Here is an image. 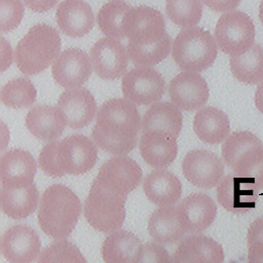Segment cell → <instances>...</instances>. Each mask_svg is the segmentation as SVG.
I'll return each mask as SVG.
<instances>
[{
    "mask_svg": "<svg viewBox=\"0 0 263 263\" xmlns=\"http://www.w3.org/2000/svg\"><path fill=\"white\" fill-rule=\"evenodd\" d=\"M255 105L257 109L263 114V81L260 82L255 93Z\"/></svg>",
    "mask_w": 263,
    "mask_h": 263,
    "instance_id": "obj_43",
    "label": "cell"
},
{
    "mask_svg": "<svg viewBox=\"0 0 263 263\" xmlns=\"http://www.w3.org/2000/svg\"><path fill=\"white\" fill-rule=\"evenodd\" d=\"M143 189L148 199L154 204L170 206L179 200L182 193V184L174 174L160 168L145 177Z\"/></svg>",
    "mask_w": 263,
    "mask_h": 263,
    "instance_id": "obj_25",
    "label": "cell"
},
{
    "mask_svg": "<svg viewBox=\"0 0 263 263\" xmlns=\"http://www.w3.org/2000/svg\"><path fill=\"white\" fill-rule=\"evenodd\" d=\"M39 191L34 183L2 185L1 209L12 219H24L33 214L38 205Z\"/></svg>",
    "mask_w": 263,
    "mask_h": 263,
    "instance_id": "obj_23",
    "label": "cell"
},
{
    "mask_svg": "<svg viewBox=\"0 0 263 263\" xmlns=\"http://www.w3.org/2000/svg\"><path fill=\"white\" fill-rule=\"evenodd\" d=\"M165 83L159 72L148 66H137L124 74L121 81L123 96L137 105H150L164 93Z\"/></svg>",
    "mask_w": 263,
    "mask_h": 263,
    "instance_id": "obj_11",
    "label": "cell"
},
{
    "mask_svg": "<svg viewBox=\"0 0 263 263\" xmlns=\"http://www.w3.org/2000/svg\"><path fill=\"white\" fill-rule=\"evenodd\" d=\"M230 70L235 79L248 84L263 81V47L254 44L240 55L230 58Z\"/></svg>",
    "mask_w": 263,
    "mask_h": 263,
    "instance_id": "obj_31",
    "label": "cell"
},
{
    "mask_svg": "<svg viewBox=\"0 0 263 263\" xmlns=\"http://www.w3.org/2000/svg\"><path fill=\"white\" fill-rule=\"evenodd\" d=\"M37 98V91L33 82L27 77H17L4 84L1 90L2 103L14 109L31 107Z\"/></svg>",
    "mask_w": 263,
    "mask_h": 263,
    "instance_id": "obj_33",
    "label": "cell"
},
{
    "mask_svg": "<svg viewBox=\"0 0 263 263\" xmlns=\"http://www.w3.org/2000/svg\"><path fill=\"white\" fill-rule=\"evenodd\" d=\"M182 172L184 177L194 186L210 189L221 181L224 164L215 153L195 149L189 151L184 157Z\"/></svg>",
    "mask_w": 263,
    "mask_h": 263,
    "instance_id": "obj_14",
    "label": "cell"
},
{
    "mask_svg": "<svg viewBox=\"0 0 263 263\" xmlns=\"http://www.w3.org/2000/svg\"><path fill=\"white\" fill-rule=\"evenodd\" d=\"M36 170V161L30 152L10 149L1 157L2 185L34 183Z\"/></svg>",
    "mask_w": 263,
    "mask_h": 263,
    "instance_id": "obj_26",
    "label": "cell"
},
{
    "mask_svg": "<svg viewBox=\"0 0 263 263\" xmlns=\"http://www.w3.org/2000/svg\"><path fill=\"white\" fill-rule=\"evenodd\" d=\"M140 239L126 230H116L109 234L102 246V256L106 263H133Z\"/></svg>",
    "mask_w": 263,
    "mask_h": 263,
    "instance_id": "obj_30",
    "label": "cell"
},
{
    "mask_svg": "<svg viewBox=\"0 0 263 263\" xmlns=\"http://www.w3.org/2000/svg\"><path fill=\"white\" fill-rule=\"evenodd\" d=\"M91 61L80 48L65 49L53 62L51 74L53 80L67 89L80 87L91 74Z\"/></svg>",
    "mask_w": 263,
    "mask_h": 263,
    "instance_id": "obj_15",
    "label": "cell"
},
{
    "mask_svg": "<svg viewBox=\"0 0 263 263\" xmlns=\"http://www.w3.org/2000/svg\"><path fill=\"white\" fill-rule=\"evenodd\" d=\"M181 224L186 232L197 233L205 230L215 220L217 205L206 194L192 193L177 206Z\"/></svg>",
    "mask_w": 263,
    "mask_h": 263,
    "instance_id": "obj_19",
    "label": "cell"
},
{
    "mask_svg": "<svg viewBox=\"0 0 263 263\" xmlns=\"http://www.w3.org/2000/svg\"><path fill=\"white\" fill-rule=\"evenodd\" d=\"M12 62V49L10 44L1 38V72H4Z\"/></svg>",
    "mask_w": 263,
    "mask_h": 263,
    "instance_id": "obj_42",
    "label": "cell"
},
{
    "mask_svg": "<svg viewBox=\"0 0 263 263\" xmlns=\"http://www.w3.org/2000/svg\"><path fill=\"white\" fill-rule=\"evenodd\" d=\"M38 263H87L80 250L69 240H58L39 255Z\"/></svg>",
    "mask_w": 263,
    "mask_h": 263,
    "instance_id": "obj_35",
    "label": "cell"
},
{
    "mask_svg": "<svg viewBox=\"0 0 263 263\" xmlns=\"http://www.w3.org/2000/svg\"><path fill=\"white\" fill-rule=\"evenodd\" d=\"M202 2L214 11L228 12L236 8L240 0H202Z\"/></svg>",
    "mask_w": 263,
    "mask_h": 263,
    "instance_id": "obj_38",
    "label": "cell"
},
{
    "mask_svg": "<svg viewBox=\"0 0 263 263\" xmlns=\"http://www.w3.org/2000/svg\"><path fill=\"white\" fill-rule=\"evenodd\" d=\"M60 30L67 36L78 38L90 32L95 25L91 7L83 0H64L55 12Z\"/></svg>",
    "mask_w": 263,
    "mask_h": 263,
    "instance_id": "obj_21",
    "label": "cell"
},
{
    "mask_svg": "<svg viewBox=\"0 0 263 263\" xmlns=\"http://www.w3.org/2000/svg\"><path fill=\"white\" fill-rule=\"evenodd\" d=\"M89 57L95 73L103 79H117L126 71L128 55L119 39H99L90 48Z\"/></svg>",
    "mask_w": 263,
    "mask_h": 263,
    "instance_id": "obj_13",
    "label": "cell"
},
{
    "mask_svg": "<svg viewBox=\"0 0 263 263\" xmlns=\"http://www.w3.org/2000/svg\"><path fill=\"white\" fill-rule=\"evenodd\" d=\"M224 252L213 238L193 234L181 240L172 257V263H223Z\"/></svg>",
    "mask_w": 263,
    "mask_h": 263,
    "instance_id": "obj_20",
    "label": "cell"
},
{
    "mask_svg": "<svg viewBox=\"0 0 263 263\" xmlns=\"http://www.w3.org/2000/svg\"><path fill=\"white\" fill-rule=\"evenodd\" d=\"M26 126L35 138L52 142L62 136L66 123L58 107L40 104L27 113Z\"/></svg>",
    "mask_w": 263,
    "mask_h": 263,
    "instance_id": "obj_24",
    "label": "cell"
},
{
    "mask_svg": "<svg viewBox=\"0 0 263 263\" xmlns=\"http://www.w3.org/2000/svg\"><path fill=\"white\" fill-rule=\"evenodd\" d=\"M125 199L93 181L84 201V217L92 228L101 232L119 230L125 219Z\"/></svg>",
    "mask_w": 263,
    "mask_h": 263,
    "instance_id": "obj_8",
    "label": "cell"
},
{
    "mask_svg": "<svg viewBox=\"0 0 263 263\" xmlns=\"http://www.w3.org/2000/svg\"><path fill=\"white\" fill-rule=\"evenodd\" d=\"M259 18L263 25V0H261L260 6H259Z\"/></svg>",
    "mask_w": 263,
    "mask_h": 263,
    "instance_id": "obj_44",
    "label": "cell"
},
{
    "mask_svg": "<svg viewBox=\"0 0 263 263\" xmlns=\"http://www.w3.org/2000/svg\"><path fill=\"white\" fill-rule=\"evenodd\" d=\"M57 107L66 125L74 129L88 125L97 113L96 99L87 88L65 90L60 95Z\"/></svg>",
    "mask_w": 263,
    "mask_h": 263,
    "instance_id": "obj_18",
    "label": "cell"
},
{
    "mask_svg": "<svg viewBox=\"0 0 263 263\" xmlns=\"http://www.w3.org/2000/svg\"><path fill=\"white\" fill-rule=\"evenodd\" d=\"M183 123L180 109L170 102H158L147 109L142 120V133L161 130L178 138Z\"/></svg>",
    "mask_w": 263,
    "mask_h": 263,
    "instance_id": "obj_29",
    "label": "cell"
},
{
    "mask_svg": "<svg viewBox=\"0 0 263 263\" xmlns=\"http://www.w3.org/2000/svg\"><path fill=\"white\" fill-rule=\"evenodd\" d=\"M124 34L128 40L127 55L137 66L156 65L171 51L172 39L165 31L164 18L155 8L132 7L125 18Z\"/></svg>",
    "mask_w": 263,
    "mask_h": 263,
    "instance_id": "obj_1",
    "label": "cell"
},
{
    "mask_svg": "<svg viewBox=\"0 0 263 263\" xmlns=\"http://www.w3.org/2000/svg\"><path fill=\"white\" fill-rule=\"evenodd\" d=\"M248 263H263V239L248 243Z\"/></svg>",
    "mask_w": 263,
    "mask_h": 263,
    "instance_id": "obj_39",
    "label": "cell"
},
{
    "mask_svg": "<svg viewBox=\"0 0 263 263\" xmlns=\"http://www.w3.org/2000/svg\"><path fill=\"white\" fill-rule=\"evenodd\" d=\"M165 12L175 25L189 29L199 23L202 3L201 0H166Z\"/></svg>",
    "mask_w": 263,
    "mask_h": 263,
    "instance_id": "obj_34",
    "label": "cell"
},
{
    "mask_svg": "<svg viewBox=\"0 0 263 263\" xmlns=\"http://www.w3.org/2000/svg\"><path fill=\"white\" fill-rule=\"evenodd\" d=\"M132 6L120 0H112L104 4L97 15L100 30L110 38H125L124 24Z\"/></svg>",
    "mask_w": 263,
    "mask_h": 263,
    "instance_id": "obj_32",
    "label": "cell"
},
{
    "mask_svg": "<svg viewBox=\"0 0 263 263\" xmlns=\"http://www.w3.org/2000/svg\"><path fill=\"white\" fill-rule=\"evenodd\" d=\"M40 248L36 231L24 224L8 228L1 238V253L9 263H32L39 255Z\"/></svg>",
    "mask_w": 263,
    "mask_h": 263,
    "instance_id": "obj_16",
    "label": "cell"
},
{
    "mask_svg": "<svg viewBox=\"0 0 263 263\" xmlns=\"http://www.w3.org/2000/svg\"><path fill=\"white\" fill-rule=\"evenodd\" d=\"M148 232L159 243L168 245L181 240L184 230L177 206H160L152 213L148 221Z\"/></svg>",
    "mask_w": 263,
    "mask_h": 263,
    "instance_id": "obj_28",
    "label": "cell"
},
{
    "mask_svg": "<svg viewBox=\"0 0 263 263\" xmlns=\"http://www.w3.org/2000/svg\"><path fill=\"white\" fill-rule=\"evenodd\" d=\"M142 170L130 157L117 155L101 166L95 182L109 191L126 197L142 181Z\"/></svg>",
    "mask_w": 263,
    "mask_h": 263,
    "instance_id": "obj_10",
    "label": "cell"
},
{
    "mask_svg": "<svg viewBox=\"0 0 263 263\" xmlns=\"http://www.w3.org/2000/svg\"><path fill=\"white\" fill-rule=\"evenodd\" d=\"M24 5L21 0H0V31L6 33L15 29L23 16Z\"/></svg>",
    "mask_w": 263,
    "mask_h": 263,
    "instance_id": "obj_36",
    "label": "cell"
},
{
    "mask_svg": "<svg viewBox=\"0 0 263 263\" xmlns=\"http://www.w3.org/2000/svg\"><path fill=\"white\" fill-rule=\"evenodd\" d=\"M259 239H263V217H259L252 222L247 234L248 243Z\"/></svg>",
    "mask_w": 263,
    "mask_h": 263,
    "instance_id": "obj_41",
    "label": "cell"
},
{
    "mask_svg": "<svg viewBox=\"0 0 263 263\" xmlns=\"http://www.w3.org/2000/svg\"><path fill=\"white\" fill-rule=\"evenodd\" d=\"M140 153L152 167L164 168L176 159L177 138L161 130L144 132L140 138Z\"/></svg>",
    "mask_w": 263,
    "mask_h": 263,
    "instance_id": "obj_22",
    "label": "cell"
},
{
    "mask_svg": "<svg viewBox=\"0 0 263 263\" xmlns=\"http://www.w3.org/2000/svg\"><path fill=\"white\" fill-rule=\"evenodd\" d=\"M221 153L233 173L263 188V143L256 135L247 130L232 133L224 141Z\"/></svg>",
    "mask_w": 263,
    "mask_h": 263,
    "instance_id": "obj_6",
    "label": "cell"
},
{
    "mask_svg": "<svg viewBox=\"0 0 263 263\" xmlns=\"http://www.w3.org/2000/svg\"><path fill=\"white\" fill-rule=\"evenodd\" d=\"M133 263H172V258L162 246L147 242L138 249Z\"/></svg>",
    "mask_w": 263,
    "mask_h": 263,
    "instance_id": "obj_37",
    "label": "cell"
},
{
    "mask_svg": "<svg viewBox=\"0 0 263 263\" xmlns=\"http://www.w3.org/2000/svg\"><path fill=\"white\" fill-rule=\"evenodd\" d=\"M219 48L231 57L240 55L255 43V26L252 18L239 10L223 13L215 28Z\"/></svg>",
    "mask_w": 263,
    "mask_h": 263,
    "instance_id": "obj_9",
    "label": "cell"
},
{
    "mask_svg": "<svg viewBox=\"0 0 263 263\" xmlns=\"http://www.w3.org/2000/svg\"><path fill=\"white\" fill-rule=\"evenodd\" d=\"M218 53L216 39L200 27L181 31L173 41L172 57L175 63L188 72H201L209 69Z\"/></svg>",
    "mask_w": 263,
    "mask_h": 263,
    "instance_id": "obj_7",
    "label": "cell"
},
{
    "mask_svg": "<svg viewBox=\"0 0 263 263\" xmlns=\"http://www.w3.org/2000/svg\"><path fill=\"white\" fill-rule=\"evenodd\" d=\"M25 6L35 12H45L54 7L58 0H22Z\"/></svg>",
    "mask_w": 263,
    "mask_h": 263,
    "instance_id": "obj_40",
    "label": "cell"
},
{
    "mask_svg": "<svg viewBox=\"0 0 263 263\" xmlns=\"http://www.w3.org/2000/svg\"><path fill=\"white\" fill-rule=\"evenodd\" d=\"M97 158L98 148L92 140L83 135H72L46 144L38 162L43 173L55 178L85 174L95 166Z\"/></svg>",
    "mask_w": 263,
    "mask_h": 263,
    "instance_id": "obj_3",
    "label": "cell"
},
{
    "mask_svg": "<svg viewBox=\"0 0 263 263\" xmlns=\"http://www.w3.org/2000/svg\"><path fill=\"white\" fill-rule=\"evenodd\" d=\"M193 129L199 140L214 145L227 139L230 132V122L222 110L208 106L195 114Z\"/></svg>",
    "mask_w": 263,
    "mask_h": 263,
    "instance_id": "obj_27",
    "label": "cell"
},
{
    "mask_svg": "<svg viewBox=\"0 0 263 263\" xmlns=\"http://www.w3.org/2000/svg\"><path fill=\"white\" fill-rule=\"evenodd\" d=\"M140 129L142 121L135 104L117 98L99 108L91 136L102 150L113 155H124L137 146Z\"/></svg>",
    "mask_w": 263,
    "mask_h": 263,
    "instance_id": "obj_2",
    "label": "cell"
},
{
    "mask_svg": "<svg viewBox=\"0 0 263 263\" xmlns=\"http://www.w3.org/2000/svg\"><path fill=\"white\" fill-rule=\"evenodd\" d=\"M62 42L58 31L46 24H36L18 41L14 61L24 74L36 75L59 57Z\"/></svg>",
    "mask_w": 263,
    "mask_h": 263,
    "instance_id": "obj_5",
    "label": "cell"
},
{
    "mask_svg": "<svg viewBox=\"0 0 263 263\" xmlns=\"http://www.w3.org/2000/svg\"><path fill=\"white\" fill-rule=\"evenodd\" d=\"M170 98L174 105L185 111L202 107L210 96L205 79L196 72H180L170 82Z\"/></svg>",
    "mask_w": 263,
    "mask_h": 263,
    "instance_id": "obj_17",
    "label": "cell"
},
{
    "mask_svg": "<svg viewBox=\"0 0 263 263\" xmlns=\"http://www.w3.org/2000/svg\"><path fill=\"white\" fill-rule=\"evenodd\" d=\"M259 190L251 179L231 173L219 182L217 199L228 212L246 213L256 206Z\"/></svg>",
    "mask_w": 263,
    "mask_h": 263,
    "instance_id": "obj_12",
    "label": "cell"
},
{
    "mask_svg": "<svg viewBox=\"0 0 263 263\" xmlns=\"http://www.w3.org/2000/svg\"><path fill=\"white\" fill-rule=\"evenodd\" d=\"M81 201L69 187L53 184L45 189L38 210L41 230L53 238H65L72 233L81 214Z\"/></svg>",
    "mask_w": 263,
    "mask_h": 263,
    "instance_id": "obj_4",
    "label": "cell"
}]
</instances>
